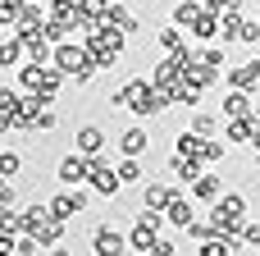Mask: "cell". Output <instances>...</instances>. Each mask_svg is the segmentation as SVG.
Returning a JSON list of instances; mask_svg holds the SVG:
<instances>
[{"mask_svg": "<svg viewBox=\"0 0 260 256\" xmlns=\"http://www.w3.org/2000/svg\"><path fill=\"white\" fill-rule=\"evenodd\" d=\"M50 64H55L59 73H69L73 82H91V73H96V64H91L87 46H73V41H59V46H55V55H50Z\"/></svg>", "mask_w": 260, "mask_h": 256, "instance_id": "1", "label": "cell"}, {"mask_svg": "<svg viewBox=\"0 0 260 256\" xmlns=\"http://www.w3.org/2000/svg\"><path fill=\"white\" fill-rule=\"evenodd\" d=\"M55 174H59V183H64V188H82V183H87V174H91V156L73 151V156H64V160H59V169H55Z\"/></svg>", "mask_w": 260, "mask_h": 256, "instance_id": "2", "label": "cell"}, {"mask_svg": "<svg viewBox=\"0 0 260 256\" xmlns=\"http://www.w3.org/2000/svg\"><path fill=\"white\" fill-rule=\"evenodd\" d=\"M87 183H91V192H96V197H114V192L123 188V179H119L101 156H91V174H87Z\"/></svg>", "mask_w": 260, "mask_h": 256, "instance_id": "3", "label": "cell"}, {"mask_svg": "<svg viewBox=\"0 0 260 256\" xmlns=\"http://www.w3.org/2000/svg\"><path fill=\"white\" fill-rule=\"evenodd\" d=\"M91 252L96 256H123L128 252V238H123L114 224H101V229L91 234Z\"/></svg>", "mask_w": 260, "mask_h": 256, "instance_id": "4", "label": "cell"}, {"mask_svg": "<svg viewBox=\"0 0 260 256\" xmlns=\"http://www.w3.org/2000/svg\"><path fill=\"white\" fill-rule=\"evenodd\" d=\"M46 206H50V215H55V220H64V224H69L73 215H82V211H87V192H82V188H78V192H59V197H50Z\"/></svg>", "mask_w": 260, "mask_h": 256, "instance_id": "5", "label": "cell"}, {"mask_svg": "<svg viewBox=\"0 0 260 256\" xmlns=\"http://www.w3.org/2000/svg\"><path fill=\"white\" fill-rule=\"evenodd\" d=\"M229 82H233L238 92H251V87H260V60H247V64L229 69Z\"/></svg>", "mask_w": 260, "mask_h": 256, "instance_id": "6", "label": "cell"}, {"mask_svg": "<svg viewBox=\"0 0 260 256\" xmlns=\"http://www.w3.org/2000/svg\"><path fill=\"white\" fill-rule=\"evenodd\" d=\"M73 142H78V151H82V156H101V147H105V133H101L96 124H82V128L73 133Z\"/></svg>", "mask_w": 260, "mask_h": 256, "instance_id": "7", "label": "cell"}, {"mask_svg": "<svg viewBox=\"0 0 260 256\" xmlns=\"http://www.w3.org/2000/svg\"><path fill=\"white\" fill-rule=\"evenodd\" d=\"M23 60H27V50H23V37H18V32L0 37V69H14V64H23Z\"/></svg>", "mask_w": 260, "mask_h": 256, "instance_id": "8", "label": "cell"}, {"mask_svg": "<svg viewBox=\"0 0 260 256\" xmlns=\"http://www.w3.org/2000/svg\"><path fill=\"white\" fill-rule=\"evenodd\" d=\"M50 23L78 32V0H50Z\"/></svg>", "mask_w": 260, "mask_h": 256, "instance_id": "9", "label": "cell"}, {"mask_svg": "<svg viewBox=\"0 0 260 256\" xmlns=\"http://www.w3.org/2000/svg\"><path fill=\"white\" fill-rule=\"evenodd\" d=\"M169 202H174V188H165V183H146L142 188V206L146 211H165Z\"/></svg>", "mask_w": 260, "mask_h": 256, "instance_id": "10", "label": "cell"}, {"mask_svg": "<svg viewBox=\"0 0 260 256\" xmlns=\"http://www.w3.org/2000/svg\"><path fill=\"white\" fill-rule=\"evenodd\" d=\"M146 147H151V133H146V128H128V133L119 137V151H123V156H142Z\"/></svg>", "mask_w": 260, "mask_h": 256, "instance_id": "11", "label": "cell"}, {"mask_svg": "<svg viewBox=\"0 0 260 256\" xmlns=\"http://www.w3.org/2000/svg\"><path fill=\"white\" fill-rule=\"evenodd\" d=\"M165 215H169V224H174V229H187V224L197 220V215H192V202H183L178 192H174V202L165 206Z\"/></svg>", "mask_w": 260, "mask_h": 256, "instance_id": "12", "label": "cell"}, {"mask_svg": "<svg viewBox=\"0 0 260 256\" xmlns=\"http://www.w3.org/2000/svg\"><path fill=\"white\" fill-rule=\"evenodd\" d=\"M224 115H229V119H247V115H251V96L233 87V92L224 96Z\"/></svg>", "mask_w": 260, "mask_h": 256, "instance_id": "13", "label": "cell"}, {"mask_svg": "<svg viewBox=\"0 0 260 256\" xmlns=\"http://www.w3.org/2000/svg\"><path fill=\"white\" fill-rule=\"evenodd\" d=\"M192 197H201V202H219V179H215V174H197V179H192Z\"/></svg>", "mask_w": 260, "mask_h": 256, "instance_id": "14", "label": "cell"}, {"mask_svg": "<svg viewBox=\"0 0 260 256\" xmlns=\"http://www.w3.org/2000/svg\"><path fill=\"white\" fill-rule=\"evenodd\" d=\"M18 101H23L18 92H9V87L0 92V133H5V128H14V115H18Z\"/></svg>", "mask_w": 260, "mask_h": 256, "instance_id": "15", "label": "cell"}, {"mask_svg": "<svg viewBox=\"0 0 260 256\" xmlns=\"http://www.w3.org/2000/svg\"><path fill=\"white\" fill-rule=\"evenodd\" d=\"M160 46L169 50V55H187V41H183V27L174 23V27H160Z\"/></svg>", "mask_w": 260, "mask_h": 256, "instance_id": "16", "label": "cell"}, {"mask_svg": "<svg viewBox=\"0 0 260 256\" xmlns=\"http://www.w3.org/2000/svg\"><path fill=\"white\" fill-rule=\"evenodd\" d=\"M229 142H256V115L233 119V124H229Z\"/></svg>", "mask_w": 260, "mask_h": 256, "instance_id": "17", "label": "cell"}, {"mask_svg": "<svg viewBox=\"0 0 260 256\" xmlns=\"http://www.w3.org/2000/svg\"><path fill=\"white\" fill-rule=\"evenodd\" d=\"M59 238H64V220H55V215H50V220L37 229V243H41V247H59Z\"/></svg>", "mask_w": 260, "mask_h": 256, "instance_id": "18", "label": "cell"}, {"mask_svg": "<svg viewBox=\"0 0 260 256\" xmlns=\"http://www.w3.org/2000/svg\"><path fill=\"white\" fill-rule=\"evenodd\" d=\"M201 14H206V5H197V0H183V5L174 9V23H178V27H192Z\"/></svg>", "mask_w": 260, "mask_h": 256, "instance_id": "19", "label": "cell"}, {"mask_svg": "<svg viewBox=\"0 0 260 256\" xmlns=\"http://www.w3.org/2000/svg\"><path fill=\"white\" fill-rule=\"evenodd\" d=\"M215 160H224V142L201 137V147H197V165H215Z\"/></svg>", "mask_w": 260, "mask_h": 256, "instance_id": "20", "label": "cell"}, {"mask_svg": "<svg viewBox=\"0 0 260 256\" xmlns=\"http://www.w3.org/2000/svg\"><path fill=\"white\" fill-rule=\"evenodd\" d=\"M192 32H197V37H201V41H210V37H219V18H215V14H210V9H206V14H201V18H197V23H192Z\"/></svg>", "mask_w": 260, "mask_h": 256, "instance_id": "21", "label": "cell"}, {"mask_svg": "<svg viewBox=\"0 0 260 256\" xmlns=\"http://www.w3.org/2000/svg\"><path fill=\"white\" fill-rule=\"evenodd\" d=\"M242 27H247V18L233 9V14H224V23H219V37H224V41H233V37H242Z\"/></svg>", "mask_w": 260, "mask_h": 256, "instance_id": "22", "label": "cell"}, {"mask_svg": "<svg viewBox=\"0 0 260 256\" xmlns=\"http://www.w3.org/2000/svg\"><path fill=\"white\" fill-rule=\"evenodd\" d=\"M119 179H123V183H142V165H137V156H123V165H119Z\"/></svg>", "mask_w": 260, "mask_h": 256, "instance_id": "23", "label": "cell"}, {"mask_svg": "<svg viewBox=\"0 0 260 256\" xmlns=\"http://www.w3.org/2000/svg\"><path fill=\"white\" fill-rule=\"evenodd\" d=\"M18 169H23V156H18V151H0V174H5V179H14Z\"/></svg>", "mask_w": 260, "mask_h": 256, "instance_id": "24", "label": "cell"}, {"mask_svg": "<svg viewBox=\"0 0 260 256\" xmlns=\"http://www.w3.org/2000/svg\"><path fill=\"white\" fill-rule=\"evenodd\" d=\"M192 133L197 137H215V115H197L192 119Z\"/></svg>", "mask_w": 260, "mask_h": 256, "instance_id": "25", "label": "cell"}, {"mask_svg": "<svg viewBox=\"0 0 260 256\" xmlns=\"http://www.w3.org/2000/svg\"><path fill=\"white\" fill-rule=\"evenodd\" d=\"M210 14H233V9H242V0H201Z\"/></svg>", "mask_w": 260, "mask_h": 256, "instance_id": "26", "label": "cell"}, {"mask_svg": "<svg viewBox=\"0 0 260 256\" xmlns=\"http://www.w3.org/2000/svg\"><path fill=\"white\" fill-rule=\"evenodd\" d=\"M151 256H178V247H174L169 238H155V247H151Z\"/></svg>", "mask_w": 260, "mask_h": 256, "instance_id": "27", "label": "cell"}, {"mask_svg": "<svg viewBox=\"0 0 260 256\" xmlns=\"http://www.w3.org/2000/svg\"><path fill=\"white\" fill-rule=\"evenodd\" d=\"M37 128L50 133V128H55V110H41V115H37Z\"/></svg>", "mask_w": 260, "mask_h": 256, "instance_id": "28", "label": "cell"}, {"mask_svg": "<svg viewBox=\"0 0 260 256\" xmlns=\"http://www.w3.org/2000/svg\"><path fill=\"white\" fill-rule=\"evenodd\" d=\"M50 256H73V252L69 247H50Z\"/></svg>", "mask_w": 260, "mask_h": 256, "instance_id": "29", "label": "cell"}, {"mask_svg": "<svg viewBox=\"0 0 260 256\" xmlns=\"http://www.w3.org/2000/svg\"><path fill=\"white\" fill-rule=\"evenodd\" d=\"M256 23H260V14H256Z\"/></svg>", "mask_w": 260, "mask_h": 256, "instance_id": "30", "label": "cell"}, {"mask_svg": "<svg viewBox=\"0 0 260 256\" xmlns=\"http://www.w3.org/2000/svg\"><path fill=\"white\" fill-rule=\"evenodd\" d=\"M0 151H5V147H0Z\"/></svg>", "mask_w": 260, "mask_h": 256, "instance_id": "31", "label": "cell"}]
</instances>
